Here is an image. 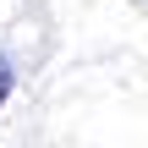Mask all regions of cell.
Instances as JSON below:
<instances>
[{
    "label": "cell",
    "mask_w": 148,
    "mask_h": 148,
    "mask_svg": "<svg viewBox=\"0 0 148 148\" xmlns=\"http://www.w3.org/2000/svg\"><path fill=\"white\" fill-rule=\"evenodd\" d=\"M11 82H16V71H11V60H5V55H0V104H5V99H11Z\"/></svg>",
    "instance_id": "cell-1"
}]
</instances>
